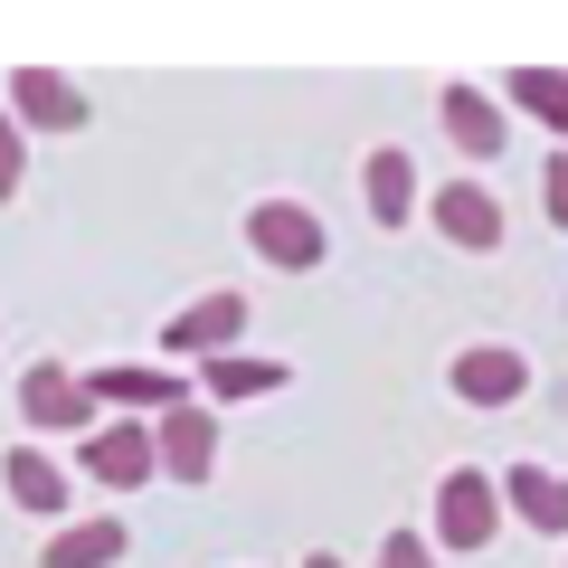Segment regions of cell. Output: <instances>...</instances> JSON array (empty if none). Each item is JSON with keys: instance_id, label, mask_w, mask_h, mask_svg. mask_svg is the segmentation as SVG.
Segmentation results:
<instances>
[{"instance_id": "obj_1", "label": "cell", "mask_w": 568, "mask_h": 568, "mask_svg": "<svg viewBox=\"0 0 568 568\" xmlns=\"http://www.w3.org/2000/svg\"><path fill=\"white\" fill-rule=\"evenodd\" d=\"M246 246H256L265 265H284V275H313V265L332 256L323 219H313L304 200H256V219H246Z\"/></svg>"}, {"instance_id": "obj_4", "label": "cell", "mask_w": 568, "mask_h": 568, "mask_svg": "<svg viewBox=\"0 0 568 568\" xmlns=\"http://www.w3.org/2000/svg\"><path fill=\"white\" fill-rule=\"evenodd\" d=\"M152 465L171 474V484H209V465H219V417L209 407H171V417H152Z\"/></svg>"}, {"instance_id": "obj_17", "label": "cell", "mask_w": 568, "mask_h": 568, "mask_svg": "<svg viewBox=\"0 0 568 568\" xmlns=\"http://www.w3.org/2000/svg\"><path fill=\"white\" fill-rule=\"evenodd\" d=\"M265 388H284V369H275V361H246V351L209 361V398H265Z\"/></svg>"}, {"instance_id": "obj_21", "label": "cell", "mask_w": 568, "mask_h": 568, "mask_svg": "<svg viewBox=\"0 0 568 568\" xmlns=\"http://www.w3.org/2000/svg\"><path fill=\"white\" fill-rule=\"evenodd\" d=\"M304 568H342V559H332V549H313V559H304Z\"/></svg>"}, {"instance_id": "obj_19", "label": "cell", "mask_w": 568, "mask_h": 568, "mask_svg": "<svg viewBox=\"0 0 568 568\" xmlns=\"http://www.w3.org/2000/svg\"><path fill=\"white\" fill-rule=\"evenodd\" d=\"M426 559H436L426 530H388V540H379V568H426Z\"/></svg>"}, {"instance_id": "obj_11", "label": "cell", "mask_w": 568, "mask_h": 568, "mask_svg": "<svg viewBox=\"0 0 568 568\" xmlns=\"http://www.w3.org/2000/svg\"><path fill=\"white\" fill-rule=\"evenodd\" d=\"M436 227H446L455 246H503V200H493L484 181H455V190H436Z\"/></svg>"}, {"instance_id": "obj_13", "label": "cell", "mask_w": 568, "mask_h": 568, "mask_svg": "<svg viewBox=\"0 0 568 568\" xmlns=\"http://www.w3.org/2000/svg\"><path fill=\"white\" fill-rule=\"evenodd\" d=\"M85 398H114V407H181V379H171V369H142V361H114V369H95V379H85Z\"/></svg>"}, {"instance_id": "obj_12", "label": "cell", "mask_w": 568, "mask_h": 568, "mask_svg": "<svg viewBox=\"0 0 568 568\" xmlns=\"http://www.w3.org/2000/svg\"><path fill=\"white\" fill-rule=\"evenodd\" d=\"M493 493H503V503L521 511L530 530H549V540H559V530H568V474H540V465H511V474H503V484H493Z\"/></svg>"}, {"instance_id": "obj_14", "label": "cell", "mask_w": 568, "mask_h": 568, "mask_svg": "<svg viewBox=\"0 0 568 568\" xmlns=\"http://www.w3.org/2000/svg\"><path fill=\"white\" fill-rule=\"evenodd\" d=\"M114 559H123V521H114V511H95V521H67L58 540H48L39 568H114Z\"/></svg>"}, {"instance_id": "obj_20", "label": "cell", "mask_w": 568, "mask_h": 568, "mask_svg": "<svg viewBox=\"0 0 568 568\" xmlns=\"http://www.w3.org/2000/svg\"><path fill=\"white\" fill-rule=\"evenodd\" d=\"M540 200H549V219H559V227H568V152H559V162H549V171H540Z\"/></svg>"}, {"instance_id": "obj_7", "label": "cell", "mask_w": 568, "mask_h": 568, "mask_svg": "<svg viewBox=\"0 0 568 568\" xmlns=\"http://www.w3.org/2000/svg\"><path fill=\"white\" fill-rule=\"evenodd\" d=\"M20 417L29 426H48V436H85V417H95V398H85V379L67 361H39L20 379Z\"/></svg>"}, {"instance_id": "obj_5", "label": "cell", "mask_w": 568, "mask_h": 568, "mask_svg": "<svg viewBox=\"0 0 568 568\" xmlns=\"http://www.w3.org/2000/svg\"><path fill=\"white\" fill-rule=\"evenodd\" d=\"M85 85L58 77V67H20L10 77V123H39V133H85Z\"/></svg>"}, {"instance_id": "obj_9", "label": "cell", "mask_w": 568, "mask_h": 568, "mask_svg": "<svg viewBox=\"0 0 568 568\" xmlns=\"http://www.w3.org/2000/svg\"><path fill=\"white\" fill-rule=\"evenodd\" d=\"M436 123L455 133L465 162H493V152H503V104H493L484 85H446V95H436Z\"/></svg>"}, {"instance_id": "obj_2", "label": "cell", "mask_w": 568, "mask_h": 568, "mask_svg": "<svg viewBox=\"0 0 568 568\" xmlns=\"http://www.w3.org/2000/svg\"><path fill=\"white\" fill-rule=\"evenodd\" d=\"M493 530H503V493H493V474L455 465L446 484H436V540H446V549H484Z\"/></svg>"}, {"instance_id": "obj_3", "label": "cell", "mask_w": 568, "mask_h": 568, "mask_svg": "<svg viewBox=\"0 0 568 568\" xmlns=\"http://www.w3.org/2000/svg\"><path fill=\"white\" fill-rule=\"evenodd\" d=\"M227 342H246V294H200L190 313H171V323H162L171 361H227Z\"/></svg>"}, {"instance_id": "obj_10", "label": "cell", "mask_w": 568, "mask_h": 568, "mask_svg": "<svg viewBox=\"0 0 568 568\" xmlns=\"http://www.w3.org/2000/svg\"><path fill=\"white\" fill-rule=\"evenodd\" d=\"M361 200H369V219H379V227H407V219H417V171H407L398 142H379V152L361 162Z\"/></svg>"}, {"instance_id": "obj_6", "label": "cell", "mask_w": 568, "mask_h": 568, "mask_svg": "<svg viewBox=\"0 0 568 568\" xmlns=\"http://www.w3.org/2000/svg\"><path fill=\"white\" fill-rule=\"evenodd\" d=\"M152 426L142 417H114V426H95L85 436V484H104V493H133V484H152Z\"/></svg>"}, {"instance_id": "obj_16", "label": "cell", "mask_w": 568, "mask_h": 568, "mask_svg": "<svg viewBox=\"0 0 568 568\" xmlns=\"http://www.w3.org/2000/svg\"><path fill=\"white\" fill-rule=\"evenodd\" d=\"M503 95H511V104H521V114H540V123H549V133H559V142H568V77H559V67H521V77H511V85H503Z\"/></svg>"}, {"instance_id": "obj_18", "label": "cell", "mask_w": 568, "mask_h": 568, "mask_svg": "<svg viewBox=\"0 0 568 568\" xmlns=\"http://www.w3.org/2000/svg\"><path fill=\"white\" fill-rule=\"evenodd\" d=\"M20 181H29V142H20V123L0 114V200H10Z\"/></svg>"}, {"instance_id": "obj_8", "label": "cell", "mask_w": 568, "mask_h": 568, "mask_svg": "<svg viewBox=\"0 0 568 568\" xmlns=\"http://www.w3.org/2000/svg\"><path fill=\"white\" fill-rule=\"evenodd\" d=\"M521 388H530V361L511 342H474L465 361H455V398L465 407H511Z\"/></svg>"}, {"instance_id": "obj_15", "label": "cell", "mask_w": 568, "mask_h": 568, "mask_svg": "<svg viewBox=\"0 0 568 568\" xmlns=\"http://www.w3.org/2000/svg\"><path fill=\"white\" fill-rule=\"evenodd\" d=\"M0 484H10V503H20V511H67V503H77V493H67V474L48 465L39 446H10V465H0Z\"/></svg>"}]
</instances>
